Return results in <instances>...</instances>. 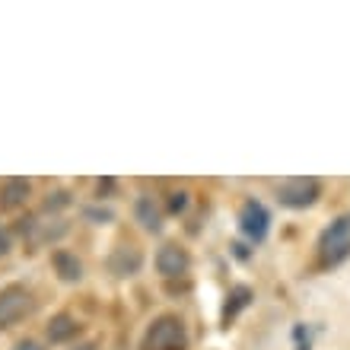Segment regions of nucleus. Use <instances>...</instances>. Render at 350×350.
Masks as SVG:
<instances>
[{
  "instance_id": "obj_1",
  "label": "nucleus",
  "mask_w": 350,
  "mask_h": 350,
  "mask_svg": "<svg viewBox=\"0 0 350 350\" xmlns=\"http://www.w3.org/2000/svg\"><path fill=\"white\" fill-rule=\"evenodd\" d=\"M188 338H185V325L175 315H159L157 322L147 328L140 350H185Z\"/></svg>"
},
{
  "instance_id": "obj_2",
  "label": "nucleus",
  "mask_w": 350,
  "mask_h": 350,
  "mask_svg": "<svg viewBox=\"0 0 350 350\" xmlns=\"http://www.w3.org/2000/svg\"><path fill=\"white\" fill-rule=\"evenodd\" d=\"M319 182L315 178H290L277 188V201L284 207H293V211H303V207H312L319 201Z\"/></svg>"
},
{
  "instance_id": "obj_3",
  "label": "nucleus",
  "mask_w": 350,
  "mask_h": 350,
  "mask_svg": "<svg viewBox=\"0 0 350 350\" xmlns=\"http://www.w3.org/2000/svg\"><path fill=\"white\" fill-rule=\"evenodd\" d=\"M29 309H32V296H29L26 286H7L0 290V332L16 325L19 319H26Z\"/></svg>"
},
{
  "instance_id": "obj_4",
  "label": "nucleus",
  "mask_w": 350,
  "mask_h": 350,
  "mask_svg": "<svg viewBox=\"0 0 350 350\" xmlns=\"http://www.w3.org/2000/svg\"><path fill=\"white\" fill-rule=\"evenodd\" d=\"M322 252L328 261H341L350 252V213L338 217V220L322 232Z\"/></svg>"
},
{
  "instance_id": "obj_5",
  "label": "nucleus",
  "mask_w": 350,
  "mask_h": 350,
  "mask_svg": "<svg viewBox=\"0 0 350 350\" xmlns=\"http://www.w3.org/2000/svg\"><path fill=\"white\" fill-rule=\"evenodd\" d=\"M188 267H191V258L182 245H163L157 252V271L163 277H182Z\"/></svg>"
},
{
  "instance_id": "obj_6",
  "label": "nucleus",
  "mask_w": 350,
  "mask_h": 350,
  "mask_svg": "<svg viewBox=\"0 0 350 350\" xmlns=\"http://www.w3.org/2000/svg\"><path fill=\"white\" fill-rule=\"evenodd\" d=\"M267 226H271V213L258 201H249L242 207V230H245L249 239H265Z\"/></svg>"
},
{
  "instance_id": "obj_7",
  "label": "nucleus",
  "mask_w": 350,
  "mask_h": 350,
  "mask_svg": "<svg viewBox=\"0 0 350 350\" xmlns=\"http://www.w3.org/2000/svg\"><path fill=\"white\" fill-rule=\"evenodd\" d=\"M109 271L115 277H134L140 271V252L131 249V245L115 249L111 252V258H109Z\"/></svg>"
},
{
  "instance_id": "obj_8",
  "label": "nucleus",
  "mask_w": 350,
  "mask_h": 350,
  "mask_svg": "<svg viewBox=\"0 0 350 350\" xmlns=\"http://www.w3.org/2000/svg\"><path fill=\"white\" fill-rule=\"evenodd\" d=\"M29 194H32L29 178H7L3 188H0V204H3L7 211H13V207H19V204L29 201Z\"/></svg>"
},
{
  "instance_id": "obj_9",
  "label": "nucleus",
  "mask_w": 350,
  "mask_h": 350,
  "mask_svg": "<svg viewBox=\"0 0 350 350\" xmlns=\"http://www.w3.org/2000/svg\"><path fill=\"white\" fill-rule=\"evenodd\" d=\"M51 265H55L57 277L64 280V284H80V277H83V265H80V258H77L74 252H55V258H51Z\"/></svg>"
},
{
  "instance_id": "obj_10",
  "label": "nucleus",
  "mask_w": 350,
  "mask_h": 350,
  "mask_svg": "<svg viewBox=\"0 0 350 350\" xmlns=\"http://www.w3.org/2000/svg\"><path fill=\"white\" fill-rule=\"evenodd\" d=\"M134 213H137L140 226H147L150 232L163 230V213H159V207H157V201H153V198H140V201L134 204Z\"/></svg>"
},
{
  "instance_id": "obj_11",
  "label": "nucleus",
  "mask_w": 350,
  "mask_h": 350,
  "mask_svg": "<svg viewBox=\"0 0 350 350\" xmlns=\"http://www.w3.org/2000/svg\"><path fill=\"white\" fill-rule=\"evenodd\" d=\"M80 332V322L70 319V315H55L51 322H48V341H70L74 334Z\"/></svg>"
},
{
  "instance_id": "obj_12",
  "label": "nucleus",
  "mask_w": 350,
  "mask_h": 350,
  "mask_svg": "<svg viewBox=\"0 0 350 350\" xmlns=\"http://www.w3.org/2000/svg\"><path fill=\"white\" fill-rule=\"evenodd\" d=\"M249 303H252V290H249V286H236V290L230 293V303H226V309H223V322L236 319L242 306H249Z\"/></svg>"
},
{
  "instance_id": "obj_13",
  "label": "nucleus",
  "mask_w": 350,
  "mask_h": 350,
  "mask_svg": "<svg viewBox=\"0 0 350 350\" xmlns=\"http://www.w3.org/2000/svg\"><path fill=\"white\" fill-rule=\"evenodd\" d=\"M86 217L92 223H109L111 220V211H96V207H86Z\"/></svg>"
},
{
  "instance_id": "obj_14",
  "label": "nucleus",
  "mask_w": 350,
  "mask_h": 350,
  "mask_svg": "<svg viewBox=\"0 0 350 350\" xmlns=\"http://www.w3.org/2000/svg\"><path fill=\"white\" fill-rule=\"evenodd\" d=\"M185 204H188V194H185V191H175V198H169V211H182Z\"/></svg>"
},
{
  "instance_id": "obj_15",
  "label": "nucleus",
  "mask_w": 350,
  "mask_h": 350,
  "mask_svg": "<svg viewBox=\"0 0 350 350\" xmlns=\"http://www.w3.org/2000/svg\"><path fill=\"white\" fill-rule=\"evenodd\" d=\"M10 249H13V239H10L7 230H0V258H3V255H10Z\"/></svg>"
},
{
  "instance_id": "obj_16",
  "label": "nucleus",
  "mask_w": 350,
  "mask_h": 350,
  "mask_svg": "<svg viewBox=\"0 0 350 350\" xmlns=\"http://www.w3.org/2000/svg\"><path fill=\"white\" fill-rule=\"evenodd\" d=\"M13 350H45V347H42L38 341H23V344H16Z\"/></svg>"
}]
</instances>
